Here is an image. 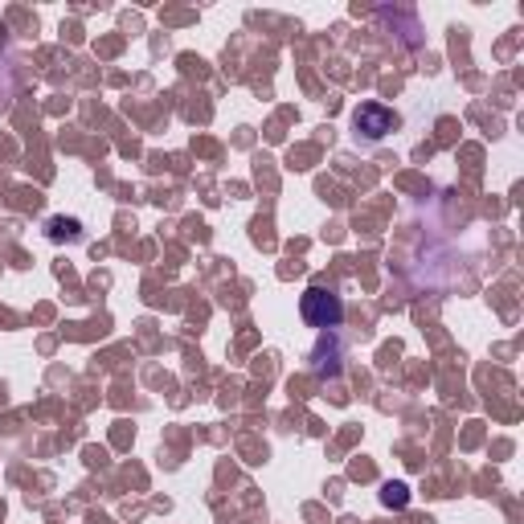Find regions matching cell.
<instances>
[{
	"instance_id": "6da1fadb",
	"label": "cell",
	"mask_w": 524,
	"mask_h": 524,
	"mask_svg": "<svg viewBox=\"0 0 524 524\" xmlns=\"http://www.w3.org/2000/svg\"><path fill=\"white\" fill-rule=\"evenodd\" d=\"M300 316L311 324V328H340V320H344V303H340V295H336V291H328V287H311V291H303Z\"/></svg>"
},
{
	"instance_id": "7a4b0ae2",
	"label": "cell",
	"mask_w": 524,
	"mask_h": 524,
	"mask_svg": "<svg viewBox=\"0 0 524 524\" xmlns=\"http://www.w3.org/2000/svg\"><path fill=\"white\" fill-rule=\"evenodd\" d=\"M353 123H356V131H361L364 139H381V136H389L402 119H397V111L381 107V103H361L356 115H353Z\"/></svg>"
},
{
	"instance_id": "3957f363",
	"label": "cell",
	"mask_w": 524,
	"mask_h": 524,
	"mask_svg": "<svg viewBox=\"0 0 524 524\" xmlns=\"http://www.w3.org/2000/svg\"><path fill=\"white\" fill-rule=\"evenodd\" d=\"M78 234H82L78 217H54V222H50V238H54V242H62V238H78Z\"/></svg>"
},
{
	"instance_id": "277c9868",
	"label": "cell",
	"mask_w": 524,
	"mask_h": 524,
	"mask_svg": "<svg viewBox=\"0 0 524 524\" xmlns=\"http://www.w3.org/2000/svg\"><path fill=\"white\" fill-rule=\"evenodd\" d=\"M381 504H386V508H406L410 488L406 483H386V488H381Z\"/></svg>"
}]
</instances>
